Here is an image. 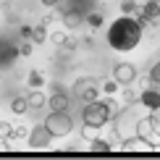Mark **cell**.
<instances>
[{
	"instance_id": "obj_24",
	"label": "cell",
	"mask_w": 160,
	"mask_h": 160,
	"mask_svg": "<svg viewBox=\"0 0 160 160\" xmlns=\"http://www.w3.org/2000/svg\"><path fill=\"white\" fill-rule=\"evenodd\" d=\"M137 100H139V97H137L131 89H123V105H126V108H131V105H134Z\"/></svg>"
},
{
	"instance_id": "obj_30",
	"label": "cell",
	"mask_w": 160,
	"mask_h": 160,
	"mask_svg": "<svg viewBox=\"0 0 160 160\" xmlns=\"http://www.w3.org/2000/svg\"><path fill=\"white\" fill-rule=\"evenodd\" d=\"M11 147H8V139H0V152H8Z\"/></svg>"
},
{
	"instance_id": "obj_25",
	"label": "cell",
	"mask_w": 160,
	"mask_h": 160,
	"mask_svg": "<svg viewBox=\"0 0 160 160\" xmlns=\"http://www.w3.org/2000/svg\"><path fill=\"white\" fill-rule=\"evenodd\" d=\"M11 131H13V126L8 121H0V139H11Z\"/></svg>"
},
{
	"instance_id": "obj_28",
	"label": "cell",
	"mask_w": 160,
	"mask_h": 160,
	"mask_svg": "<svg viewBox=\"0 0 160 160\" xmlns=\"http://www.w3.org/2000/svg\"><path fill=\"white\" fill-rule=\"evenodd\" d=\"M32 29H34V26H29V24L18 26V32H21V37H24V39H32Z\"/></svg>"
},
{
	"instance_id": "obj_13",
	"label": "cell",
	"mask_w": 160,
	"mask_h": 160,
	"mask_svg": "<svg viewBox=\"0 0 160 160\" xmlns=\"http://www.w3.org/2000/svg\"><path fill=\"white\" fill-rule=\"evenodd\" d=\"M26 100H29V110H39L45 102H48V100H45V95H42L39 89H32L29 95H26Z\"/></svg>"
},
{
	"instance_id": "obj_22",
	"label": "cell",
	"mask_w": 160,
	"mask_h": 160,
	"mask_svg": "<svg viewBox=\"0 0 160 160\" xmlns=\"http://www.w3.org/2000/svg\"><path fill=\"white\" fill-rule=\"evenodd\" d=\"M121 89V84L116 82V79H108V82H102V92H108V95H113V92Z\"/></svg>"
},
{
	"instance_id": "obj_27",
	"label": "cell",
	"mask_w": 160,
	"mask_h": 160,
	"mask_svg": "<svg viewBox=\"0 0 160 160\" xmlns=\"http://www.w3.org/2000/svg\"><path fill=\"white\" fill-rule=\"evenodd\" d=\"M150 79H152V84H160V61L150 68Z\"/></svg>"
},
{
	"instance_id": "obj_5",
	"label": "cell",
	"mask_w": 160,
	"mask_h": 160,
	"mask_svg": "<svg viewBox=\"0 0 160 160\" xmlns=\"http://www.w3.org/2000/svg\"><path fill=\"white\" fill-rule=\"evenodd\" d=\"M29 147H34V150H42V147H48V144L52 142V134L48 131V126H45V121L42 123H37L34 129H29Z\"/></svg>"
},
{
	"instance_id": "obj_29",
	"label": "cell",
	"mask_w": 160,
	"mask_h": 160,
	"mask_svg": "<svg viewBox=\"0 0 160 160\" xmlns=\"http://www.w3.org/2000/svg\"><path fill=\"white\" fill-rule=\"evenodd\" d=\"M45 8H61V0H39Z\"/></svg>"
},
{
	"instance_id": "obj_21",
	"label": "cell",
	"mask_w": 160,
	"mask_h": 160,
	"mask_svg": "<svg viewBox=\"0 0 160 160\" xmlns=\"http://www.w3.org/2000/svg\"><path fill=\"white\" fill-rule=\"evenodd\" d=\"M84 24H89V26H102V13H89V16H84Z\"/></svg>"
},
{
	"instance_id": "obj_3",
	"label": "cell",
	"mask_w": 160,
	"mask_h": 160,
	"mask_svg": "<svg viewBox=\"0 0 160 160\" xmlns=\"http://www.w3.org/2000/svg\"><path fill=\"white\" fill-rule=\"evenodd\" d=\"M45 126H48V131L52 137H66L74 129V121H71V116L66 110H52L50 116L45 118Z\"/></svg>"
},
{
	"instance_id": "obj_10",
	"label": "cell",
	"mask_w": 160,
	"mask_h": 160,
	"mask_svg": "<svg viewBox=\"0 0 160 160\" xmlns=\"http://www.w3.org/2000/svg\"><path fill=\"white\" fill-rule=\"evenodd\" d=\"M61 21H63V26L66 29H79V26L84 24V13H79V11H63L61 13Z\"/></svg>"
},
{
	"instance_id": "obj_20",
	"label": "cell",
	"mask_w": 160,
	"mask_h": 160,
	"mask_svg": "<svg viewBox=\"0 0 160 160\" xmlns=\"http://www.w3.org/2000/svg\"><path fill=\"white\" fill-rule=\"evenodd\" d=\"M150 121H152V129H155V134L160 137V105H158V108H152V116H150Z\"/></svg>"
},
{
	"instance_id": "obj_1",
	"label": "cell",
	"mask_w": 160,
	"mask_h": 160,
	"mask_svg": "<svg viewBox=\"0 0 160 160\" xmlns=\"http://www.w3.org/2000/svg\"><path fill=\"white\" fill-rule=\"evenodd\" d=\"M139 39H142V26H139V21L131 18V16L116 18V21L110 24V29H108V45L113 50H118V52L134 50L139 45Z\"/></svg>"
},
{
	"instance_id": "obj_2",
	"label": "cell",
	"mask_w": 160,
	"mask_h": 160,
	"mask_svg": "<svg viewBox=\"0 0 160 160\" xmlns=\"http://www.w3.org/2000/svg\"><path fill=\"white\" fill-rule=\"evenodd\" d=\"M113 118V110H110V105L108 102H102V100H92V102H87L84 105V110H82V121L84 126H95V129H102L105 123H108Z\"/></svg>"
},
{
	"instance_id": "obj_7",
	"label": "cell",
	"mask_w": 160,
	"mask_h": 160,
	"mask_svg": "<svg viewBox=\"0 0 160 160\" xmlns=\"http://www.w3.org/2000/svg\"><path fill=\"white\" fill-rule=\"evenodd\" d=\"M134 131H137L142 139H147L152 147H160V137L155 134V129H152V121H150V118H139L137 126H134Z\"/></svg>"
},
{
	"instance_id": "obj_4",
	"label": "cell",
	"mask_w": 160,
	"mask_h": 160,
	"mask_svg": "<svg viewBox=\"0 0 160 160\" xmlns=\"http://www.w3.org/2000/svg\"><path fill=\"white\" fill-rule=\"evenodd\" d=\"M74 95H76L79 100H84V102H92V100H97V97H100L97 79H92V76L76 79V84H74Z\"/></svg>"
},
{
	"instance_id": "obj_26",
	"label": "cell",
	"mask_w": 160,
	"mask_h": 160,
	"mask_svg": "<svg viewBox=\"0 0 160 160\" xmlns=\"http://www.w3.org/2000/svg\"><path fill=\"white\" fill-rule=\"evenodd\" d=\"M32 50H34V45H32V42H21V45H18V55H24V58H29Z\"/></svg>"
},
{
	"instance_id": "obj_17",
	"label": "cell",
	"mask_w": 160,
	"mask_h": 160,
	"mask_svg": "<svg viewBox=\"0 0 160 160\" xmlns=\"http://www.w3.org/2000/svg\"><path fill=\"white\" fill-rule=\"evenodd\" d=\"M45 39H48V29H45V21H39L34 29H32V42H37V45H42Z\"/></svg>"
},
{
	"instance_id": "obj_16",
	"label": "cell",
	"mask_w": 160,
	"mask_h": 160,
	"mask_svg": "<svg viewBox=\"0 0 160 160\" xmlns=\"http://www.w3.org/2000/svg\"><path fill=\"white\" fill-rule=\"evenodd\" d=\"M26 84H29V89H39V87L45 84V76L39 74L37 68H32V71H29V76H26Z\"/></svg>"
},
{
	"instance_id": "obj_11",
	"label": "cell",
	"mask_w": 160,
	"mask_h": 160,
	"mask_svg": "<svg viewBox=\"0 0 160 160\" xmlns=\"http://www.w3.org/2000/svg\"><path fill=\"white\" fill-rule=\"evenodd\" d=\"M139 102H142L144 105V108H158V105H160V92L158 89H150V87H144V89H142V95H139Z\"/></svg>"
},
{
	"instance_id": "obj_8",
	"label": "cell",
	"mask_w": 160,
	"mask_h": 160,
	"mask_svg": "<svg viewBox=\"0 0 160 160\" xmlns=\"http://www.w3.org/2000/svg\"><path fill=\"white\" fill-rule=\"evenodd\" d=\"M121 150L123 152H152L155 147H152L147 139H142L139 134H134V137H129V139H121Z\"/></svg>"
},
{
	"instance_id": "obj_15",
	"label": "cell",
	"mask_w": 160,
	"mask_h": 160,
	"mask_svg": "<svg viewBox=\"0 0 160 160\" xmlns=\"http://www.w3.org/2000/svg\"><path fill=\"white\" fill-rule=\"evenodd\" d=\"M89 150L92 152H95V155H108V152H110V142H105V139H92V142H89Z\"/></svg>"
},
{
	"instance_id": "obj_6",
	"label": "cell",
	"mask_w": 160,
	"mask_h": 160,
	"mask_svg": "<svg viewBox=\"0 0 160 160\" xmlns=\"http://www.w3.org/2000/svg\"><path fill=\"white\" fill-rule=\"evenodd\" d=\"M113 79H116L121 87L131 84V82L137 79V68H134V63H116V66H113Z\"/></svg>"
},
{
	"instance_id": "obj_14",
	"label": "cell",
	"mask_w": 160,
	"mask_h": 160,
	"mask_svg": "<svg viewBox=\"0 0 160 160\" xmlns=\"http://www.w3.org/2000/svg\"><path fill=\"white\" fill-rule=\"evenodd\" d=\"M11 113H16V116L29 113V100H26V97H13L11 100Z\"/></svg>"
},
{
	"instance_id": "obj_19",
	"label": "cell",
	"mask_w": 160,
	"mask_h": 160,
	"mask_svg": "<svg viewBox=\"0 0 160 160\" xmlns=\"http://www.w3.org/2000/svg\"><path fill=\"white\" fill-rule=\"evenodd\" d=\"M137 8H139V3H137V0H121V13H123V16L134 13Z\"/></svg>"
},
{
	"instance_id": "obj_9",
	"label": "cell",
	"mask_w": 160,
	"mask_h": 160,
	"mask_svg": "<svg viewBox=\"0 0 160 160\" xmlns=\"http://www.w3.org/2000/svg\"><path fill=\"white\" fill-rule=\"evenodd\" d=\"M68 92L66 89H55L52 92V97L48 100V105H50V110H68Z\"/></svg>"
},
{
	"instance_id": "obj_18",
	"label": "cell",
	"mask_w": 160,
	"mask_h": 160,
	"mask_svg": "<svg viewBox=\"0 0 160 160\" xmlns=\"http://www.w3.org/2000/svg\"><path fill=\"white\" fill-rule=\"evenodd\" d=\"M50 42H52V45H58V48H63V45H68L71 39L66 37L63 32H52V34H50Z\"/></svg>"
},
{
	"instance_id": "obj_23",
	"label": "cell",
	"mask_w": 160,
	"mask_h": 160,
	"mask_svg": "<svg viewBox=\"0 0 160 160\" xmlns=\"http://www.w3.org/2000/svg\"><path fill=\"white\" fill-rule=\"evenodd\" d=\"M24 137H29V129H26V126H13L11 139H24Z\"/></svg>"
},
{
	"instance_id": "obj_12",
	"label": "cell",
	"mask_w": 160,
	"mask_h": 160,
	"mask_svg": "<svg viewBox=\"0 0 160 160\" xmlns=\"http://www.w3.org/2000/svg\"><path fill=\"white\" fill-rule=\"evenodd\" d=\"M142 16L150 18V21H158L160 18V3L158 0H147V3L142 5Z\"/></svg>"
}]
</instances>
